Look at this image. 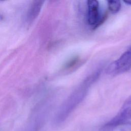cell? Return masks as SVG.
I'll list each match as a JSON object with an SVG mask.
<instances>
[{
  "label": "cell",
  "mask_w": 131,
  "mask_h": 131,
  "mask_svg": "<svg viewBox=\"0 0 131 131\" xmlns=\"http://www.w3.org/2000/svg\"><path fill=\"white\" fill-rule=\"evenodd\" d=\"M101 69L93 73L87 77L71 94L67 99L62 108V111L66 115H67L84 98L91 85L98 78Z\"/></svg>",
  "instance_id": "obj_1"
},
{
  "label": "cell",
  "mask_w": 131,
  "mask_h": 131,
  "mask_svg": "<svg viewBox=\"0 0 131 131\" xmlns=\"http://www.w3.org/2000/svg\"><path fill=\"white\" fill-rule=\"evenodd\" d=\"M130 69L131 50L128 49L108 66L106 73L109 75L115 76L125 73Z\"/></svg>",
  "instance_id": "obj_2"
},
{
  "label": "cell",
  "mask_w": 131,
  "mask_h": 131,
  "mask_svg": "<svg viewBox=\"0 0 131 131\" xmlns=\"http://www.w3.org/2000/svg\"><path fill=\"white\" fill-rule=\"evenodd\" d=\"M86 19L88 24L93 28H97L105 20L106 14L101 15L98 1L91 0L87 1Z\"/></svg>",
  "instance_id": "obj_3"
},
{
  "label": "cell",
  "mask_w": 131,
  "mask_h": 131,
  "mask_svg": "<svg viewBox=\"0 0 131 131\" xmlns=\"http://www.w3.org/2000/svg\"><path fill=\"white\" fill-rule=\"evenodd\" d=\"M108 123L115 127L121 125H131V107L123 106L119 112Z\"/></svg>",
  "instance_id": "obj_4"
},
{
  "label": "cell",
  "mask_w": 131,
  "mask_h": 131,
  "mask_svg": "<svg viewBox=\"0 0 131 131\" xmlns=\"http://www.w3.org/2000/svg\"><path fill=\"white\" fill-rule=\"evenodd\" d=\"M43 3V1L40 0H35L32 2L27 15V19L29 23H32L37 17Z\"/></svg>",
  "instance_id": "obj_5"
},
{
  "label": "cell",
  "mask_w": 131,
  "mask_h": 131,
  "mask_svg": "<svg viewBox=\"0 0 131 131\" xmlns=\"http://www.w3.org/2000/svg\"><path fill=\"white\" fill-rule=\"evenodd\" d=\"M107 5L109 10L112 13H117L121 7V2L119 1H108Z\"/></svg>",
  "instance_id": "obj_6"
},
{
  "label": "cell",
  "mask_w": 131,
  "mask_h": 131,
  "mask_svg": "<svg viewBox=\"0 0 131 131\" xmlns=\"http://www.w3.org/2000/svg\"><path fill=\"white\" fill-rule=\"evenodd\" d=\"M79 62V59L78 58H74L73 59H71L66 65V69H71L73 68L75 66V65H77L78 62Z\"/></svg>",
  "instance_id": "obj_7"
},
{
  "label": "cell",
  "mask_w": 131,
  "mask_h": 131,
  "mask_svg": "<svg viewBox=\"0 0 131 131\" xmlns=\"http://www.w3.org/2000/svg\"><path fill=\"white\" fill-rule=\"evenodd\" d=\"M114 128L115 127L113 125L107 122L102 126L98 131H114Z\"/></svg>",
  "instance_id": "obj_8"
},
{
  "label": "cell",
  "mask_w": 131,
  "mask_h": 131,
  "mask_svg": "<svg viewBox=\"0 0 131 131\" xmlns=\"http://www.w3.org/2000/svg\"><path fill=\"white\" fill-rule=\"evenodd\" d=\"M123 106L131 107V96L128 98H127V99L125 101Z\"/></svg>",
  "instance_id": "obj_9"
},
{
  "label": "cell",
  "mask_w": 131,
  "mask_h": 131,
  "mask_svg": "<svg viewBox=\"0 0 131 131\" xmlns=\"http://www.w3.org/2000/svg\"><path fill=\"white\" fill-rule=\"evenodd\" d=\"M123 2L125 3H126V4H127V5H131V1H123Z\"/></svg>",
  "instance_id": "obj_10"
},
{
  "label": "cell",
  "mask_w": 131,
  "mask_h": 131,
  "mask_svg": "<svg viewBox=\"0 0 131 131\" xmlns=\"http://www.w3.org/2000/svg\"><path fill=\"white\" fill-rule=\"evenodd\" d=\"M121 131H125V130L124 129H121Z\"/></svg>",
  "instance_id": "obj_11"
}]
</instances>
